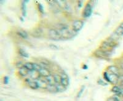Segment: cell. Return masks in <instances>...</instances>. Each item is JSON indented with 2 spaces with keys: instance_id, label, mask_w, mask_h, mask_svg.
I'll list each match as a JSON object with an SVG mask.
<instances>
[{
  "instance_id": "cell-1",
  "label": "cell",
  "mask_w": 123,
  "mask_h": 101,
  "mask_svg": "<svg viewBox=\"0 0 123 101\" xmlns=\"http://www.w3.org/2000/svg\"><path fill=\"white\" fill-rule=\"evenodd\" d=\"M116 44H117V43L113 39L110 38H107L101 43L100 49L103 50H105L107 52H110V50H111L116 46Z\"/></svg>"
},
{
  "instance_id": "cell-2",
  "label": "cell",
  "mask_w": 123,
  "mask_h": 101,
  "mask_svg": "<svg viewBox=\"0 0 123 101\" xmlns=\"http://www.w3.org/2000/svg\"><path fill=\"white\" fill-rule=\"evenodd\" d=\"M103 75H104V79L106 80V82H109V83L116 84L119 80V75L111 73L109 72L105 71L103 73Z\"/></svg>"
},
{
  "instance_id": "cell-3",
  "label": "cell",
  "mask_w": 123,
  "mask_h": 101,
  "mask_svg": "<svg viewBox=\"0 0 123 101\" xmlns=\"http://www.w3.org/2000/svg\"><path fill=\"white\" fill-rule=\"evenodd\" d=\"M48 35L50 38L53 39H59L61 38L60 32L55 28H51L48 31Z\"/></svg>"
},
{
  "instance_id": "cell-4",
  "label": "cell",
  "mask_w": 123,
  "mask_h": 101,
  "mask_svg": "<svg viewBox=\"0 0 123 101\" xmlns=\"http://www.w3.org/2000/svg\"><path fill=\"white\" fill-rule=\"evenodd\" d=\"M83 25H84V22L82 20H76L75 21L73 22L72 27H73V30L74 32H78L82 29Z\"/></svg>"
},
{
  "instance_id": "cell-5",
  "label": "cell",
  "mask_w": 123,
  "mask_h": 101,
  "mask_svg": "<svg viewBox=\"0 0 123 101\" xmlns=\"http://www.w3.org/2000/svg\"><path fill=\"white\" fill-rule=\"evenodd\" d=\"M92 12V7L89 3L86 4L83 11V17L84 18H88L91 16Z\"/></svg>"
},
{
  "instance_id": "cell-6",
  "label": "cell",
  "mask_w": 123,
  "mask_h": 101,
  "mask_svg": "<svg viewBox=\"0 0 123 101\" xmlns=\"http://www.w3.org/2000/svg\"><path fill=\"white\" fill-rule=\"evenodd\" d=\"M25 83L30 88L33 89H37L39 88L38 83L36 80H33L32 78H27L25 80Z\"/></svg>"
},
{
  "instance_id": "cell-7",
  "label": "cell",
  "mask_w": 123,
  "mask_h": 101,
  "mask_svg": "<svg viewBox=\"0 0 123 101\" xmlns=\"http://www.w3.org/2000/svg\"><path fill=\"white\" fill-rule=\"evenodd\" d=\"M108 53L109 52H106L105 50H102L99 48V49H97L94 52V55L97 57L102 58V59H106L108 57Z\"/></svg>"
},
{
  "instance_id": "cell-8",
  "label": "cell",
  "mask_w": 123,
  "mask_h": 101,
  "mask_svg": "<svg viewBox=\"0 0 123 101\" xmlns=\"http://www.w3.org/2000/svg\"><path fill=\"white\" fill-rule=\"evenodd\" d=\"M61 76V84L65 87H67L69 84V77L65 73H62Z\"/></svg>"
},
{
  "instance_id": "cell-9",
  "label": "cell",
  "mask_w": 123,
  "mask_h": 101,
  "mask_svg": "<svg viewBox=\"0 0 123 101\" xmlns=\"http://www.w3.org/2000/svg\"><path fill=\"white\" fill-rule=\"evenodd\" d=\"M38 73H39L40 76H41V77H44V78L48 77V76L50 75V71H49L47 68H44V67L41 68V70L38 72Z\"/></svg>"
},
{
  "instance_id": "cell-10",
  "label": "cell",
  "mask_w": 123,
  "mask_h": 101,
  "mask_svg": "<svg viewBox=\"0 0 123 101\" xmlns=\"http://www.w3.org/2000/svg\"><path fill=\"white\" fill-rule=\"evenodd\" d=\"M30 71L28 70H27L26 68L24 67V66L22 67L19 68L18 70V73L20 75L22 76V77H26L28 74H30Z\"/></svg>"
},
{
  "instance_id": "cell-11",
  "label": "cell",
  "mask_w": 123,
  "mask_h": 101,
  "mask_svg": "<svg viewBox=\"0 0 123 101\" xmlns=\"http://www.w3.org/2000/svg\"><path fill=\"white\" fill-rule=\"evenodd\" d=\"M108 72L119 75V69L117 67L114 66V65H111V66L108 67Z\"/></svg>"
},
{
  "instance_id": "cell-12",
  "label": "cell",
  "mask_w": 123,
  "mask_h": 101,
  "mask_svg": "<svg viewBox=\"0 0 123 101\" xmlns=\"http://www.w3.org/2000/svg\"><path fill=\"white\" fill-rule=\"evenodd\" d=\"M17 34L22 39H27L28 38V34H27V33L22 29L18 30L17 31Z\"/></svg>"
},
{
  "instance_id": "cell-13",
  "label": "cell",
  "mask_w": 123,
  "mask_h": 101,
  "mask_svg": "<svg viewBox=\"0 0 123 101\" xmlns=\"http://www.w3.org/2000/svg\"><path fill=\"white\" fill-rule=\"evenodd\" d=\"M46 80V82L48 83V84H55V82L54 77V75L50 74V75H49L48 77L45 78Z\"/></svg>"
},
{
  "instance_id": "cell-14",
  "label": "cell",
  "mask_w": 123,
  "mask_h": 101,
  "mask_svg": "<svg viewBox=\"0 0 123 101\" xmlns=\"http://www.w3.org/2000/svg\"><path fill=\"white\" fill-rule=\"evenodd\" d=\"M46 89L48 91L50 92V93H54V92H57V88H56L55 84H48Z\"/></svg>"
},
{
  "instance_id": "cell-15",
  "label": "cell",
  "mask_w": 123,
  "mask_h": 101,
  "mask_svg": "<svg viewBox=\"0 0 123 101\" xmlns=\"http://www.w3.org/2000/svg\"><path fill=\"white\" fill-rule=\"evenodd\" d=\"M24 67L26 68L27 70H29L30 72H31V71L34 70L33 63H31V62H26L24 64Z\"/></svg>"
},
{
  "instance_id": "cell-16",
  "label": "cell",
  "mask_w": 123,
  "mask_h": 101,
  "mask_svg": "<svg viewBox=\"0 0 123 101\" xmlns=\"http://www.w3.org/2000/svg\"><path fill=\"white\" fill-rule=\"evenodd\" d=\"M115 35H116L117 36H119V37L123 36V27L119 25V27H117L116 30H115Z\"/></svg>"
},
{
  "instance_id": "cell-17",
  "label": "cell",
  "mask_w": 123,
  "mask_h": 101,
  "mask_svg": "<svg viewBox=\"0 0 123 101\" xmlns=\"http://www.w3.org/2000/svg\"><path fill=\"white\" fill-rule=\"evenodd\" d=\"M111 91L113 92L117 95H121V88L117 86H114L112 88Z\"/></svg>"
},
{
  "instance_id": "cell-18",
  "label": "cell",
  "mask_w": 123,
  "mask_h": 101,
  "mask_svg": "<svg viewBox=\"0 0 123 101\" xmlns=\"http://www.w3.org/2000/svg\"><path fill=\"white\" fill-rule=\"evenodd\" d=\"M26 1H22L21 2V11L22 16L24 17L26 16V4H25Z\"/></svg>"
},
{
  "instance_id": "cell-19",
  "label": "cell",
  "mask_w": 123,
  "mask_h": 101,
  "mask_svg": "<svg viewBox=\"0 0 123 101\" xmlns=\"http://www.w3.org/2000/svg\"><path fill=\"white\" fill-rule=\"evenodd\" d=\"M65 86H64L63 85H62V84H56V88H57V92H59V93H62L64 91H65L66 89Z\"/></svg>"
},
{
  "instance_id": "cell-20",
  "label": "cell",
  "mask_w": 123,
  "mask_h": 101,
  "mask_svg": "<svg viewBox=\"0 0 123 101\" xmlns=\"http://www.w3.org/2000/svg\"><path fill=\"white\" fill-rule=\"evenodd\" d=\"M18 53L19 54L20 56H21L23 57L27 58V57H28V56H29L28 53H27V52H25L24 49H21V48H18Z\"/></svg>"
},
{
  "instance_id": "cell-21",
  "label": "cell",
  "mask_w": 123,
  "mask_h": 101,
  "mask_svg": "<svg viewBox=\"0 0 123 101\" xmlns=\"http://www.w3.org/2000/svg\"><path fill=\"white\" fill-rule=\"evenodd\" d=\"M54 77L55 84H61V76H60V75L56 73V74L54 75Z\"/></svg>"
},
{
  "instance_id": "cell-22",
  "label": "cell",
  "mask_w": 123,
  "mask_h": 101,
  "mask_svg": "<svg viewBox=\"0 0 123 101\" xmlns=\"http://www.w3.org/2000/svg\"><path fill=\"white\" fill-rule=\"evenodd\" d=\"M33 67H34V70H35V71L39 72V70H41V69L42 68V67H41V65L39 63H33Z\"/></svg>"
},
{
  "instance_id": "cell-23",
  "label": "cell",
  "mask_w": 123,
  "mask_h": 101,
  "mask_svg": "<svg viewBox=\"0 0 123 101\" xmlns=\"http://www.w3.org/2000/svg\"><path fill=\"white\" fill-rule=\"evenodd\" d=\"M37 7H38V11H39V13H41V14H43L44 9H43V7L42 5H41V3H38V4H37Z\"/></svg>"
},
{
  "instance_id": "cell-24",
  "label": "cell",
  "mask_w": 123,
  "mask_h": 101,
  "mask_svg": "<svg viewBox=\"0 0 123 101\" xmlns=\"http://www.w3.org/2000/svg\"><path fill=\"white\" fill-rule=\"evenodd\" d=\"M4 83H6H6H8L9 79H8V78L7 77V76H6V77H4Z\"/></svg>"
},
{
  "instance_id": "cell-25",
  "label": "cell",
  "mask_w": 123,
  "mask_h": 101,
  "mask_svg": "<svg viewBox=\"0 0 123 101\" xmlns=\"http://www.w3.org/2000/svg\"><path fill=\"white\" fill-rule=\"evenodd\" d=\"M84 88H83H83L81 89V91H80V92H79V93H80V95H78V97H80V95H81V94H82V92H83V91H84Z\"/></svg>"
},
{
  "instance_id": "cell-26",
  "label": "cell",
  "mask_w": 123,
  "mask_h": 101,
  "mask_svg": "<svg viewBox=\"0 0 123 101\" xmlns=\"http://www.w3.org/2000/svg\"><path fill=\"white\" fill-rule=\"evenodd\" d=\"M113 101H119V99L117 98V97H113Z\"/></svg>"
},
{
  "instance_id": "cell-27",
  "label": "cell",
  "mask_w": 123,
  "mask_h": 101,
  "mask_svg": "<svg viewBox=\"0 0 123 101\" xmlns=\"http://www.w3.org/2000/svg\"><path fill=\"white\" fill-rule=\"evenodd\" d=\"M121 95L123 96V88H121Z\"/></svg>"
},
{
  "instance_id": "cell-28",
  "label": "cell",
  "mask_w": 123,
  "mask_h": 101,
  "mask_svg": "<svg viewBox=\"0 0 123 101\" xmlns=\"http://www.w3.org/2000/svg\"><path fill=\"white\" fill-rule=\"evenodd\" d=\"M121 80L123 81V75L121 76Z\"/></svg>"
},
{
  "instance_id": "cell-29",
  "label": "cell",
  "mask_w": 123,
  "mask_h": 101,
  "mask_svg": "<svg viewBox=\"0 0 123 101\" xmlns=\"http://www.w3.org/2000/svg\"><path fill=\"white\" fill-rule=\"evenodd\" d=\"M121 68L123 69V63H122V65H121Z\"/></svg>"
},
{
  "instance_id": "cell-30",
  "label": "cell",
  "mask_w": 123,
  "mask_h": 101,
  "mask_svg": "<svg viewBox=\"0 0 123 101\" xmlns=\"http://www.w3.org/2000/svg\"></svg>"
}]
</instances>
